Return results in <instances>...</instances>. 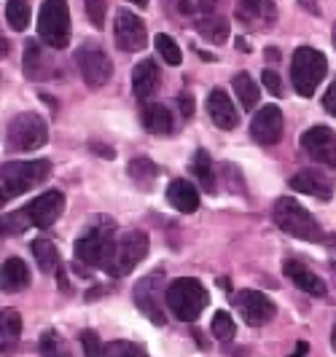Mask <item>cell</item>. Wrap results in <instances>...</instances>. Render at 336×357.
I'll return each instance as SVG.
<instances>
[{
    "label": "cell",
    "mask_w": 336,
    "mask_h": 357,
    "mask_svg": "<svg viewBox=\"0 0 336 357\" xmlns=\"http://www.w3.org/2000/svg\"><path fill=\"white\" fill-rule=\"evenodd\" d=\"M140 124H143V129L151 132V135H170V132L175 129L170 107L161 105V102H145V105H143Z\"/></svg>",
    "instance_id": "7402d4cb"
},
{
    "label": "cell",
    "mask_w": 336,
    "mask_h": 357,
    "mask_svg": "<svg viewBox=\"0 0 336 357\" xmlns=\"http://www.w3.org/2000/svg\"><path fill=\"white\" fill-rule=\"evenodd\" d=\"M30 19H33V11H30L27 0H8L6 3V22L11 24V30H27Z\"/></svg>",
    "instance_id": "1f68e13d"
},
{
    "label": "cell",
    "mask_w": 336,
    "mask_h": 357,
    "mask_svg": "<svg viewBox=\"0 0 336 357\" xmlns=\"http://www.w3.org/2000/svg\"><path fill=\"white\" fill-rule=\"evenodd\" d=\"M210 331H212V336H215L218 341H231V339H234L237 325H234V320H231L229 312H215Z\"/></svg>",
    "instance_id": "e575fe53"
},
{
    "label": "cell",
    "mask_w": 336,
    "mask_h": 357,
    "mask_svg": "<svg viewBox=\"0 0 336 357\" xmlns=\"http://www.w3.org/2000/svg\"><path fill=\"white\" fill-rule=\"evenodd\" d=\"M116 46L126 54H138L148 43V27L138 14H132L129 8H119L116 14Z\"/></svg>",
    "instance_id": "8fae6325"
},
{
    "label": "cell",
    "mask_w": 336,
    "mask_h": 357,
    "mask_svg": "<svg viewBox=\"0 0 336 357\" xmlns=\"http://www.w3.org/2000/svg\"><path fill=\"white\" fill-rule=\"evenodd\" d=\"M323 107H326L331 116H336V81L328 86V91L323 94Z\"/></svg>",
    "instance_id": "b9f144b4"
},
{
    "label": "cell",
    "mask_w": 336,
    "mask_h": 357,
    "mask_svg": "<svg viewBox=\"0 0 336 357\" xmlns=\"http://www.w3.org/2000/svg\"><path fill=\"white\" fill-rule=\"evenodd\" d=\"M299 3L304 6V8H307V11H309V14H315V17H320V6L315 3V0H299Z\"/></svg>",
    "instance_id": "ee69618b"
},
{
    "label": "cell",
    "mask_w": 336,
    "mask_h": 357,
    "mask_svg": "<svg viewBox=\"0 0 336 357\" xmlns=\"http://www.w3.org/2000/svg\"><path fill=\"white\" fill-rule=\"evenodd\" d=\"M8 52H11V46H8V40L0 36V56H8Z\"/></svg>",
    "instance_id": "c3c4849f"
},
{
    "label": "cell",
    "mask_w": 336,
    "mask_h": 357,
    "mask_svg": "<svg viewBox=\"0 0 336 357\" xmlns=\"http://www.w3.org/2000/svg\"><path fill=\"white\" fill-rule=\"evenodd\" d=\"M301 148L309 159L336 169V132L328 126H312L301 135Z\"/></svg>",
    "instance_id": "4fadbf2b"
},
{
    "label": "cell",
    "mask_w": 336,
    "mask_h": 357,
    "mask_svg": "<svg viewBox=\"0 0 336 357\" xmlns=\"http://www.w3.org/2000/svg\"><path fill=\"white\" fill-rule=\"evenodd\" d=\"M237 49H242V52H248V40H245V38H237Z\"/></svg>",
    "instance_id": "681fc988"
},
{
    "label": "cell",
    "mask_w": 336,
    "mask_h": 357,
    "mask_svg": "<svg viewBox=\"0 0 336 357\" xmlns=\"http://www.w3.org/2000/svg\"><path fill=\"white\" fill-rule=\"evenodd\" d=\"M129 3H135V6H140V8H145V6H148V0H129Z\"/></svg>",
    "instance_id": "f5cc1de1"
},
{
    "label": "cell",
    "mask_w": 336,
    "mask_h": 357,
    "mask_svg": "<svg viewBox=\"0 0 336 357\" xmlns=\"http://www.w3.org/2000/svg\"><path fill=\"white\" fill-rule=\"evenodd\" d=\"M199 8H202V17L205 14H215V0H199Z\"/></svg>",
    "instance_id": "f6af8a7d"
},
{
    "label": "cell",
    "mask_w": 336,
    "mask_h": 357,
    "mask_svg": "<svg viewBox=\"0 0 336 357\" xmlns=\"http://www.w3.org/2000/svg\"><path fill=\"white\" fill-rule=\"evenodd\" d=\"M237 19L256 33H266L277 22V6L275 0H237Z\"/></svg>",
    "instance_id": "2e32d148"
},
{
    "label": "cell",
    "mask_w": 336,
    "mask_h": 357,
    "mask_svg": "<svg viewBox=\"0 0 336 357\" xmlns=\"http://www.w3.org/2000/svg\"><path fill=\"white\" fill-rule=\"evenodd\" d=\"M196 30H199V36L205 38L207 43L221 46V43L229 40V19L218 17V14H205L196 22Z\"/></svg>",
    "instance_id": "484cf974"
},
{
    "label": "cell",
    "mask_w": 336,
    "mask_h": 357,
    "mask_svg": "<svg viewBox=\"0 0 336 357\" xmlns=\"http://www.w3.org/2000/svg\"><path fill=\"white\" fill-rule=\"evenodd\" d=\"M22 339V317L17 309H0V355H14Z\"/></svg>",
    "instance_id": "cb8c5ba5"
},
{
    "label": "cell",
    "mask_w": 336,
    "mask_h": 357,
    "mask_svg": "<svg viewBox=\"0 0 336 357\" xmlns=\"http://www.w3.org/2000/svg\"><path fill=\"white\" fill-rule=\"evenodd\" d=\"M331 40H334V46H336V24H334V36H331Z\"/></svg>",
    "instance_id": "11a10c76"
},
{
    "label": "cell",
    "mask_w": 336,
    "mask_h": 357,
    "mask_svg": "<svg viewBox=\"0 0 336 357\" xmlns=\"http://www.w3.org/2000/svg\"><path fill=\"white\" fill-rule=\"evenodd\" d=\"M167 202L175 207L177 213H196L199 210V191L189 180H173L167 185Z\"/></svg>",
    "instance_id": "d4e9b609"
},
{
    "label": "cell",
    "mask_w": 336,
    "mask_h": 357,
    "mask_svg": "<svg viewBox=\"0 0 336 357\" xmlns=\"http://www.w3.org/2000/svg\"><path fill=\"white\" fill-rule=\"evenodd\" d=\"M288 185H291L293 191H299V194L323 199V202H328V199L334 197V185H331L328 175H323L315 167H307V169H299L296 175H291Z\"/></svg>",
    "instance_id": "e0dca14e"
},
{
    "label": "cell",
    "mask_w": 336,
    "mask_h": 357,
    "mask_svg": "<svg viewBox=\"0 0 336 357\" xmlns=\"http://www.w3.org/2000/svg\"><path fill=\"white\" fill-rule=\"evenodd\" d=\"M283 110L277 105H264L250 121V137L258 145H275L283 137Z\"/></svg>",
    "instance_id": "9a60e30c"
},
{
    "label": "cell",
    "mask_w": 336,
    "mask_h": 357,
    "mask_svg": "<svg viewBox=\"0 0 336 357\" xmlns=\"http://www.w3.org/2000/svg\"><path fill=\"white\" fill-rule=\"evenodd\" d=\"M38 349H41V357H71L68 341L62 339L57 331H43L41 341H38Z\"/></svg>",
    "instance_id": "4dcf8cb0"
},
{
    "label": "cell",
    "mask_w": 336,
    "mask_h": 357,
    "mask_svg": "<svg viewBox=\"0 0 336 357\" xmlns=\"http://www.w3.org/2000/svg\"><path fill=\"white\" fill-rule=\"evenodd\" d=\"M266 59H269V62H277V59H280V49L269 46V49H266Z\"/></svg>",
    "instance_id": "bcb514c9"
},
{
    "label": "cell",
    "mask_w": 336,
    "mask_h": 357,
    "mask_svg": "<svg viewBox=\"0 0 336 357\" xmlns=\"http://www.w3.org/2000/svg\"><path fill=\"white\" fill-rule=\"evenodd\" d=\"M167 309L180 322H196L210 304V293L194 277H177L167 285Z\"/></svg>",
    "instance_id": "6da1fadb"
},
{
    "label": "cell",
    "mask_w": 336,
    "mask_h": 357,
    "mask_svg": "<svg viewBox=\"0 0 336 357\" xmlns=\"http://www.w3.org/2000/svg\"><path fill=\"white\" fill-rule=\"evenodd\" d=\"M261 81H264V86L272 91L275 97H283V81H280V75L272 70V68H266V70L261 73Z\"/></svg>",
    "instance_id": "f35d334b"
},
{
    "label": "cell",
    "mask_w": 336,
    "mask_h": 357,
    "mask_svg": "<svg viewBox=\"0 0 336 357\" xmlns=\"http://www.w3.org/2000/svg\"><path fill=\"white\" fill-rule=\"evenodd\" d=\"M8 194H6V188H0V207H3V204H6V202H8Z\"/></svg>",
    "instance_id": "f907efd6"
},
{
    "label": "cell",
    "mask_w": 336,
    "mask_h": 357,
    "mask_svg": "<svg viewBox=\"0 0 336 357\" xmlns=\"http://www.w3.org/2000/svg\"><path fill=\"white\" fill-rule=\"evenodd\" d=\"M331 271H334V277H336V264H331Z\"/></svg>",
    "instance_id": "9f6ffc18"
},
{
    "label": "cell",
    "mask_w": 336,
    "mask_h": 357,
    "mask_svg": "<svg viewBox=\"0 0 336 357\" xmlns=\"http://www.w3.org/2000/svg\"><path fill=\"white\" fill-rule=\"evenodd\" d=\"M331 347L336 349V325H334V331H331Z\"/></svg>",
    "instance_id": "db71d44e"
},
{
    "label": "cell",
    "mask_w": 336,
    "mask_h": 357,
    "mask_svg": "<svg viewBox=\"0 0 336 357\" xmlns=\"http://www.w3.org/2000/svg\"><path fill=\"white\" fill-rule=\"evenodd\" d=\"M231 86H234V94H237L240 105L245 107V110H253V107L258 105L261 91H258V84L250 78V73H237L234 81H231Z\"/></svg>",
    "instance_id": "f1b7e54d"
},
{
    "label": "cell",
    "mask_w": 336,
    "mask_h": 357,
    "mask_svg": "<svg viewBox=\"0 0 336 357\" xmlns=\"http://www.w3.org/2000/svg\"><path fill=\"white\" fill-rule=\"evenodd\" d=\"M191 172L196 175L199 185L207 191V194H215L218 185H215V169H212V159L205 148H199L194 153V164H191Z\"/></svg>",
    "instance_id": "f546056e"
},
{
    "label": "cell",
    "mask_w": 336,
    "mask_h": 357,
    "mask_svg": "<svg viewBox=\"0 0 336 357\" xmlns=\"http://www.w3.org/2000/svg\"><path fill=\"white\" fill-rule=\"evenodd\" d=\"M52 175V161L36 159V161H8L0 167V185L6 188L8 197H22L33 191L36 185L46 183Z\"/></svg>",
    "instance_id": "5b68a950"
},
{
    "label": "cell",
    "mask_w": 336,
    "mask_h": 357,
    "mask_svg": "<svg viewBox=\"0 0 336 357\" xmlns=\"http://www.w3.org/2000/svg\"><path fill=\"white\" fill-rule=\"evenodd\" d=\"M89 148L94 151V153H103L105 159H113L116 153H113V148H108V145H103V143H89Z\"/></svg>",
    "instance_id": "7bdbcfd3"
},
{
    "label": "cell",
    "mask_w": 336,
    "mask_h": 357,
    "mask_svg": "<svg viewBox=\"0 0 336 357\" xmlns=\"http://www.w3.org/2000/svg\"><path fill=\"white\" fill-rule=\"evenodd\" d=\"M81 347H84V355L87 357H108L105 344L100 341V336L94 331H84L81 333Z\"/></svg>",
    "instance_id": "8d00e7d4"
},
{
    "label": "cell",
    "mask_w": 336,
    "mask_h": 357,
    "mask_svg": "<svg viewBox=\"0 0 336 357\" xmlns=\"http://www.w3.org/2000/svg\"><path fill=\"white\" fill-rule=\"evenodd\" d=\"M49 143V126L38 113H19L8 121L6 148L14 153H30Z\"/></svg>",
    "instance_id": "ba28073f"
},
{
    "label": "cell",
    "mask_w": 336,
    "mask_h": 357,
    "mask_svg": "<svg viewBox=\"0 0 336 357\" xmlns=\"http://www.w3.org/2000/svg\"><path fill=\"white\" fill-rule=\"evenodd\" d=\"M38 36L54 52L68 49V43H71L68 0H43V6L38 11Z\"/></svg>",
    "instance_id": "8992f818"
},
{
    "label": "cell",
    "mask_w": 336,
    "mask_h": 357,
    "mask_svg": "<svg viewBox=\"0 0 336 357\" xmlns=\"http://www.w3.org/2000/svg\"><path fill=\"white\" fill-rule=\"evenodd\" d=\"M30 250L36 255V264L43 274H57V271L62 268L59 250H57V245H52L49 239H36V242L30 245Z\"/></svg>",
    "instance_id": "83f0119b"
},
{
    "label": "cell",
    "mask_w": 336,
    "mask_h": 357,
    "mask_svg": "<svg viewBox=\"0 0 336 357\" xmlns=\"http://www.w3.org/2000/svg\"><path fill=\"white\" fill-rule=\"evenodd\" d=\"M218 285H221V287H226V290H229L231 282H229V280H224V277H221V280H218Z\"/></svg>",
    "instance_id": "816d5d0a"
},
{
    "label": "cell",
    "mask_w": 336,
    "mask_h": 357,
    "mask_svg": "<svg viewBox=\"0 0 336 357\" xmlns=\"http://www.w3.org/2000/svg\"><path fill=\"white\" fill-rule=\"evenodd\" d=\"M30 287V268L22 258H8L0 266V290L3 293H22Z\"/></svg>",
    "instance_id": "603a6c76"
},
{
    "label": "cell",
    "mask_w": 336,
    "mask_h": 357,
    "mask_svg": "<svg viewBox=\"0 0 336 357\" xmlns=\"http://www.w3.org/2000/svg\"><path fill=\"white\" fill-rule=\"evenodd\" d=\"M161 6H167V11L173 14V17H189L191 11H194V6H191V0H161Z\"/></svg>",
    "instance_id": "ab89813d"
},
{
    "label": "cell",
    "mask_w": 336,
    "mask_h": 357,
    "mask_svg": "<svg viewBox=\"0 0 336 357\" xmlns=\"http://www.w3.org/2000/svg\"><path fill=\"white\" fill-rule=\"evenodd\" d=\"M148 250H151V239H148V234L143 231V229L124 231L122 236H116V242H113L110 255H108L103 268L110 277H126L148 255Z\"/></svg>",
    "instance_id": "3957f363"
},
{
    "label": "cell",
    "mask_w": 336,
    "mask_h": 357,
    "mask_svg": "<svg viewBox=\"0 0 336 357\" xmlns=\"http://www.w3.org/2000/svg\"><path fill=\"white\" fill-rule=\"evenodd\" d=\"M105 349L108 357H148L140 344H132V341H110L105 344Z\"/></svg>",
    "instance_id": "d590c367"
},
{
    "label": "cell",
    "mask_w": 336,
    "mask_h": 357,
    "mask_svg": "<svg viewBox=\"0 0 336 357\" xmlns=\"http://www.w3.org/2000/svg\"><path fill=\"white\" fill-rule=\"evenodd\" d=\"M24 75H27V81H49L54 75V62L49 59V54L41 49L38 40L24 43Z\"/></svg>",
    "instance_id": "ffe728a7"
},
{
    "label": "cell",
    "mask_w": 336,
    "mask_h": 357,
    "mask_svg": "<svg viewBox=\"0 0 336 357\" xmlns=\"http://www.w3.org/2000/svg\"><path fill=\"white\" fill-rule=\"evenodd\" d=\"M105 0H87V17L94 27H103L105 24Z\"/></svg>",
    "instance_id": "74e56055"
},
{
    "label": "cell",
    "mask_w": 336,
    "mask_h": 357,
    "mask_svg": "<svg viewBox=\"0 0 336 357\" xmlns=\"http://www.w3.org/2000/svg\"><path fill=\"white\" fill-rule=\"evenodd\" d=\"M328 73V62L323 52L312 49V46H299L293 52L291 59V81H293V89L299 97H315V89L323 84Z\"/></svg>",
    "instance_id": "277c9868"
},
{
    "label": "cell",
    "mask_w": 336,
    "mask_h": 357,
    "mask_svg": "<svg viewBox=\"0 0 336 357\" xmlns=\"http://www.w3.org/2000/svg\"><path fill=\"white\" fill-rule=\"evenodd\" d=\"M177 105H180V113H183L186 119H191V116H194V97H191L189 91H183V94L177 97Z\"/></svg>",
    "instance_id": "60d3db41"
},
{
    "label": "cell",
    "mask_w": 336,
    "mask_h": 357,
    "mask_svg": "<svg viewBox=\"0 0 336 357\" xmlns=\"http://www.w3.org/2000/svg\"><path fill=\"white\" fill-rule=\"evenodd\" d=\"M159 81L161 73L154 59H143V62L135 65V70H132V91H135L138 100H148L151 94H156Z\"/></svg>",
    "instance_id": "44dd1931"
},
{
    "label": "cell",
    "mask_w": 336,
    "mask_h": 357,
    "mask_svg": "<svg viewBox=\"0 0 336 357\" xmlns=\"http://www.w3.org/2000/svg\"><path fill=\"white\" fill-rule=\"evenodd\" d=\"M62 213H65V194L57 191V188L46 191V194H41L36 202H30V204L24 207V215L30 218V223L38 226V229H49V226H54Z\"/></svg>",
    "instance_id": "5bb4252c"
},
{
    "label": "cell",
    "mask_w": 336,
    "mask_h": 357,
    "mask_svg": "<svg viewBox=\"0 0 336 357\" xmlns=\"http://www.w3.org/2000/svg\"><path fill=\"white\" fill-rule=\"evenodd\" d=\"M27 226H33L30 223V218L24 215V210H19V213H11V215H3L0 218V239L3 236H14V234H22Z\"/></svg>",
    "instance_id": "836d02e7"
},
{
    "label": "cell",
    "mask_w": 336,
    "mask_h": 357,
    "mask_svg": "<svg viewBox=\"0 0 336 357\" xmlns=\"http://www.w3.org/2000/svg\"><path fill=\"white\" fill-rule=\"evenodd\" d=\"M126 175L135 180V185L143 188V191H151L154 188V180L159 178V167L148 156H135L126 167Z\"/></svg>",
    "instance_id": "4316f807"
},
{
    "label": "cell",
    "mask_w": 336,
    "mask_h": 357,
    "mask_svg": "<svg viewBox=\"0 0 336 357\" xmlns=\"http://www.w3.org/2000/svg\"><path fill=\"white\" fill-rule=\"evenodd\" d=\"M234 309L253 328H261L269 320H275V314H277V306L272 304V298L264 296L261 290H242V293H237L234 296Z\"/></svg>",
    "instance_id": "7c38bea8"
},
{
    "label": "cell",
    "mask_w": 336,
    "mask_h": 357,
    "mask_svg": "<svg viewBox=\"0 0 336 357\" xmlns=\"http://www.w3.org/2000/svg\"><path fill=\"white\" fill-rule=\"evenodd\" d=\"M207 113H210L212 124L218 126V129H224V132H229V129H234V126L240 124L237 107H234L231 97L221 86H215L207 94Z\"/></svg>",
    "instance_id": "ac0fdd59"
},
{
    "label": "cell",
    "mask_w": 336,
    "mask_h": 357,
    "mask_svg": "<svg viewBox=\"0 0 336 357\" xmlns=\"http://www.w3.org/2000/svg\"><path fill=\"white\" fill-rule=\"evenodd\" d=\"M272 220L277 223V229L285 231L288 236H296L304 242H326V231L320 229V223L315 220V215L309 210H304L296 199L280 197L272 207Z\"/></svg>",
    "instance_id": "7a4b0ae2"
},
{
    "label": "cell",
    "mask_w": 336,
    "mask_h": 357,
    "mask_svg": "<svg viewBox=\"0 0 336 357\" xmlns=\"http://www.w3.org/2000/svg\"><path fill=\"white\" fill-rule=\"evenodd\" d=\"M283 271L285 277L293 282V285L299 287V290H304V293H309V296H315V298H323L326 293H328V287H326V282L320 280L318 274L312 271V268H307L301 261H293V258H288L283 264Z\"/></svg>",
    "instance_id": "d6986e66"
},
{
    "label": "cell",
    "mask_w": 336,
    "mask_h": 357,
    "mask_svg": "<svg viewBox=\"0 0 336 357\" xmlns=\"http://www.w3.org/2000/svg\"><path fill=\"white\" fill-rule=\"evenodd\" d=\"M116 242V229L113 223H92L75 239V261L81 266L103 268L110 255V248Z\"/></svg>",
    "instance_id": "52a82bcc"
},
{
    "label": "cell",
    "mask_w": 336,
    "mask_h": 357,
    "mask_svg": "<svg viewBox=\"0 0 336 357\" xmlns=\"http://www.w3.org/2000/svg\"><path fill=\"white\" fill-rule=\"evenodd\" d=\"M154 46H156V52H159V56L167 62V65H173V68H177L180 62H183V54H180V46H177L173 38L167 36V33H159V36L154 38Z\"/></svg>",
    "instance_id": "d6a6232c"
},
{
    "label": "cell",
    "mask_w": 336,
    "mask_h": 357,
    "mask_svg": "<svg viewBox=\"0 0 336 357\" xmlns=\"http://www.w3.org/2000/svg\"><path fill=\"white\" fill-rule=\"evenodd\" d=\"M307 352H309V344H307V341H299V344H296V355L293 357H304Z\"/></svg>",
    "instance_id": "7dc6e473"
},
{
    "label": "cell",
    "mask_w": 336,
    "mask_h": 357,
    "mask_svg": "<svg viewBox=\"0 0 336 357\" xmlns=\"http://www.w3.org/2000/svg\"><path fill=\"white\" fill-rule=\"evenodd\" d=\"M75 65H78V73H81V78H84V84H87L89 89L105 86L108 81H110V75H113V62H110V56H108V54L103 52V46L94 43V40H87V43L78 46V52H75Z\"/></svg>",
    "instance_id": "9c48e42d"
},
{
    "label": "cell",
    "mask_w": 336,
    "mask_h": 357,
    "mask_svg": "<svg viewBox=\"0 0 336 357\" xmlns=\"http://www.w3.org/2000/svg\"><path fill=\"white\" fill-rule=\"evenodd\" d=\"M164 296H167V287H164V271H154L148 277H143L140 282L135 285V304L143 314L154 325H164L167 314H164Z\"/></svg>",
    "instance_id": "30bf717a"
}]
</instances>
